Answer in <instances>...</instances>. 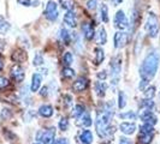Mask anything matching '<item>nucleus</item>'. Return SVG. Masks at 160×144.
Segmentation results:
<instances>
[{
  "label": "nucleus",
  "mask_w": 160,
  "mask_h": 144,
  "mask_svg": "<svg viewBox=\"0 0 160 144\" xmlns=\"http://www.w3.org/2000/svg\"><path fill=\"white\" fill-rule=\"evenodd\" d=\"M119 118L124 120H136V113L134 112V111H128V112L120 113Z\"/></svg>",
  "instance_id": "obj_30"
},
{
  "label": "nucleus",
  "mask_w": 160,
  "mask_h": 144,
  "mask_svg": "<svg viewBox=\"0 0 160 144\" xmlns=\"http://www.w3.org/2000/svg\"><path fill=\"white\" fill-rule=\"evenodd\" d=\"M144 28H146V31H147L149 37L155 39L158 36V34H159V19H158V17H157L155 13L151 12L148 15V18H147Z\"/></svg>",
  "instance_id": "obj_3"
},
{
  "label": "nucleus",
  "mask_w": 160,
  "mask_h": 144,
  "mask_svg": "<svg viewBox=\"0 0 160 144\" xmlns=\"http://www.w3.org/2000/svg\"><path fill=\"white\" fill-rule=\"evenodd\" d=\"M72 61H73V56H72L71 53L70 52L64 53V55H63V64L65 65V67H69L72 64Z\"/></svg>",
  "instance_id": "obj_33"
},
{
  "label": "nucleus",
  "mask_w": 160,
  "mask_h": 144,
  "mask_svg": "<svg viewBox=\"0 0 160 144\" xmlns=\"http://www.w3.org/2000/svg\"><path fill=\"white\" fill-rule=\"evenodd\" d=\"M58 126L59 128L62 130V131H66L68 128H69V120L66 119V118H63V119L59 120V124H58Z\"/></svg>",
  "instance_id": "obj_38"
},
{
  "label": "nucleus",
  "mask_w": 160,
  "mask_h": 144,
  "mask_svg": "<svg viewBox=\"0 0 160 144\" xmlns=\"http://www.w3.org/2000/svg\"><path fill=\"white\" fill-rule=\"evenodd\" d=\"M56 137V127H49L45 131H39L38 133V141H40L41 144H52L54 142Z\"/></svg>",
  "instance_id": "obj_4"
},
{
  "label": "nucleus",
  "mask_w": 160,
  "mask_h": 144,
  "mask_svg": "<svg viewBox=\"0 0 160 144\" xmlns=\"http://www.w3.org/2000/svg\"><path fill=\"white\" fill-rule=\"evenodd\" d=\"M159 63L160 56L158 52H152L146 56L143 61H142V64H141V67H140L141 79L146 80V82H149L151 79H153L157 71H158Z\"/></svg>",
  "instance_id": "obj_2"
},
{
  "label": "nucleus",
  "mask_w": 160,
  "mask_h": 144,
  "mask_svg": "<svg viewBox=\"0 0 160 144\" xmlns=\"http://www.w3.org/2000/svg\"><path fill=\"white\" fill-rule=\"evenodd\" d=\"M94 141L93 132L90 130H83L80 135V142L82 144H92Z\"/></svg>",
  "instance_id": "obj_16"
},
{
  "label": "nucleus",
  "mask_w": 160,
  "mask_h": 144,
  "mask_svg": "<svg viewBox=\"0 0 160 144\" xmlns=\"http://www.w3.org/2000/svg\"><path fill=\"white\" fill-rule=\"evenodd\" d=\"M94 52H95V59H94V63L95 65H100L102 61H104L105 59V52L102 48L100 47H96L94 49Z\"/></svg>",
  "instance_id": "obj_22"
},
{
  "label": "nucleus",
  "mask_w": 160,
  "mask_h": 144,
  "mask_svg": "<svg viewBox=\"0 0 160 144\" xmlns=\"http://www.w3.org/2000/svg\"><path fill=\"white\" fill-rule=\"evenodd\" d=\"M59 4L66 12L68 11H73V8H75V1L73 0H59Z\"/></svg>",
  "instance_id": "obj_24"
},
{
  "label": "nucleus",
  "mask_w": 160,
  "mask_h": 144,
  "mask_svg": "<svg viewBox=\"0 0 160 144\" xmlns=\"http://www.w3.org/2000/svg\"><path fill=\"white\" fill-rule=\"evenodd\" d=\"M5 46H6V43H5V41L0 40V53L4 50V48H5Z\"/></svg>",
  "instance_id": "obj_48"
},
{
  "label": "nucleus",
  "mask_w": 160,
  "mask_h": 144,
  "mask_svg": "<svg viewBox=\"0 0 160 144\" xmlns=\"http://www.w3.org/2000/svg\"><path fill=\"white\" fill-rule=\"evenodd\" d=\"M88 84H89V80L86 77H80V78H77V79L73 82L72 89L76 93H81V91H83V90H86V89L88 88Z\"/></svg>",
  "instance_id": "obj_12"
},
{
  "label": "nucleus",
  "mask_w": 160,
  "mask_h": 144,
  "mask_svg": "<svg viewBox=\"0 0 160 144\" xmlns=\"http://www.w3.org/2000/svg\"><path fill=\"white\" fill-rule=\"evenodd\" d=\"M96 42L99 45H105L107 42V34H106L105 28H100L99 29V31L96 34Z\"/></svg>",
  "instance_id": "obj_21"
},
{
  "label": "nucleus",
  "mask_w": 160,
  "mask_h": 144,
  "mask_svg": "<svg viewBox=\"0 0 160 144\" xmlns=\"http://www.w3.org/2000/svg\"><path fill=\"white\" fill-rule=\"evenodd\" d=\"M122 70V59L119 55L114 56L112 60H111V72H112V77H113V84L116 85L118 83V76Z\"/></svg>",
  "instance_id": "obj_7"
},
{
  "label": "nucleus",
  "mask_w": 160,
  "mask_h": 144,
  "mask_svg": "<svg viewBox=\"0 0 160 144\" xmlns=\"http://www.w3.org/2000/svg\"><path fill=\"white\" fill-rule=\"evenodd\" d=\"M154 101L153 100H149V98H143L142 101H141V103H140V107L141 108H143L146 111H152L153 108H154Z\"/></svg>",
  "instance_id": "obj_27"
},
{
  "label": "nucleus",
  "mask_w": 160,
  "mask_h": 144,
  "mask_svg": "<svg viewBox=\"0 0 160 144\" xmlns=\"http://www.w3.org/2000/svg\"><path fill=\"white\" fill-rule=\"evenodd\" d=\"M41 82H42V76L40 73H34L32 77V84H30V90L32 93H35L40 89Z\"/></svg>",
  "instance_id": "obj_17"
},
{
  "label": "nucleus",
  "mask_w": 160,
  "mask_h": 144,
  "mask_svg": "<svg viewBox=\"0 0 160 144\" xmlns=\"http://www.w3.org/2000/svg\"><path fill=\"white\" fill-rule=\"evenodd\" d=\"M64 23L70 26V28H75L77 25V17L75 15L73 11H68L64 15Z\"/></svg>",
  "instance_id": "obj_14"
},
{
  "label": "nucleus",
  "mask_w": 160,
  "mask_h": 144,
  "mask_svg": "<svg viewBox=\"0 0 160 144\" xmlns=\"http://www.w3.org/2000/svg\"><path fill=\"white\" fill-rule=\"evenodd\" d=\"M2 67H4V61H2V59L0 58V71L2 70Z\"/></svg>",
  "instance_id": "obj_50"
},
{
  "label": "nucleus",
  "mask_w": 160,
  "mask_h": 144,
  "mask_svg": "<svg viewBox=\"0 0 160 144\" xmlns=\"http://www.w3.org/2000/svg\"><path fill=\"white\" fill-rule=\"evenodd\" d=\"M140 118L143 121V124H149V125H153V126H154V125L157 124V121H158L157 115H155L152 111H143V112L141 113Z\"/></svg>",
  "instance_id": "obj_10"
},
{
  "label": "nucleus",
  "mask_w": 160,
  "mask_h": 144,
  "mask_svg": "<svg viewBox=\"0 0 160 144\" xmlns=\"http://www.w3.org/2000/svg\"><path fill=\"white\" fill-rule=\"evenodd\" d=\"M40 94H41V96H47L48 95V87H43V88L41 89Z\"/></svg>",
  "instance_id": "obj_47"
},
{
  "label": "nucleus",
  "mask_w": 160,
  "mask_h": 144,
  "mask_svg": "<svg viewBox=\"0 0 160 144\" xmlns=\"http://www.w3.org/2000/svg\"><path fill=\"white\" fill-rule=\"evenodd\" d=\"M119 144H134V143H132L131 139H129L128 137H120Z\"/></svg>",
  "instance_id": "obj_43"
},
{
  "label": "nucleus",
  "mask_w": 160,
  "mask_h": 144,
  "mask_svg": "<svg viewBox=\"0 0 160 144\" xmlns=\"http://www.w3.org/2000/svg\"><path fill=\"white\" fill-rule=\"evenodd\" d=\"M39 114L43 118H51L53 115V107L51 104H42L39 108Z\"/></svg>",
  "instance_id": "obj_19"
},
{
  "label": "nucleus",
  "mask_w": 160,
  "mask_h": 144,
  "mask_svg": "<svg viewBox=\"0 0 160 144\" xmlns=\"http://www.w3.org/2000/svg\"><path fill=\"white\" fill-rule=\"evenodd\" d=\"M114 115V107L112 101L105 103L102 109H99L95 119V128L99 137H105V131L111 125V120Z\"/></svg>",
  "instance_id": "obj_1"
},
{
  "label": "nucleus",
  "mask_w": 160,
  "mask_h": 144,
  "mask_svg": "<svg viewBox=\"0 0 160 144\" xmlns=\"http://www.w3.org/2000/svg\"><path fill=\"white\" fill-rule=\"evenodd\" d=\"M27 58H28V54H27V52H25L24 49H22V48H17V49L13 50V53L11 54L12 61L18 63V64L24 63V61L27 60Z\"/></svg>",
  "instance_id": "obj_11"
},
{
  "label": "nucleus",
  "mask_w": 160,
  "mask_h": 144,
  "mask_svg": "<svg viewBox=\"0 0 160 144\" xmlns=\"http://www.w3.org/2000/svg\"><path fill=\"white\" fill-rule=\"evenodd\" d=\"M153 139V133H140L138 141L141 144H149Z\"/></svg>",
  "instance_id": "obj_28"
},
{
  "label": "nucleus",
  "mask_w": 160,
  "mask_h": 144,
  "mask_svg": "<svg viewBox=\"0 0 160 144\" xmlns=\"http://www.w3.org/2000/svg\"><path fill=\"white\" fill-rule=\"evenodd\" d=\"M127 106V96L124 94V91H119L118 93V108L123 109Z\"/></svg>",
  "instance_id": "obj_31"
},
{
  "label": "nucleus",
  "mask_w": 160,
  "mask_h": 144,
  "mask_svg": "<svg viewBox=\"0 0 160 144\" xmlns=\"http://www.w3.org/2000/svg\"><path fill=\"white\" fill-rule=\"evenodd\" d=\"M4 136L6 137V139H8V141H10V142H13V141L16 139V136H15V135H13L11 131L6 130V128L4 130Z\"/></svg>",
  "instance_id": "obj_40"
},
{
  "label": "nucleus",
  "mask_w": 160,
  "mask_h": 144,
  "mask_svg": "<svg viewBox=\"0 0 160 144\" xmlns=\"http://www.w3.org/2000/svg\"><path fill=\"white\" fill-rule=\"evenodd\" d=\"M113 23H114V26H116L118 30H120V31L128 29L129 21H128V18H127V16H125V13H124V11L119 10V11L116 13V16L113 18Z\"/></svg>",
  "instance_id": "obj_5"
},
{
  "label": "nucleus",
  "mask_w": 160,
  "mask_h": 144,
  "mask_svg": "<svg viewBox=\"0 0 160 144\" xmlns=\"http://www.w3.org/2000/svg\"><path fill=\"white\" fill-rule=\"evenodd\" d=\"M111 2H112V5L117 6V5H119L120 2H123V0H111Z\"/></svg>",
  "instance_id": "obj_49"
},
{
  "label": "nucleus",
  "mask_w": 160,
  "mask_h": 144,
  "mask_svg": "<svg viewBox=\"0 0 160 144\" xmlns=\"http://www.w3.org/2000/svg\"><path fill=\"white\" fill-rule=\"evenodd\" d=\"M34 144H41V143H34Z\"/></svg>",
  "instance_id": "obj_51"
},
{
  "label": "nucleus",
  "mask_w": 160,
  "mask_h": 144,
  "mask_svg": "<svg viewBox=\"0 0 160 144\" xmlns=\"http://www.w3.org/2000/svg\"><path fill=\"white\" fill-rule=\"evenodd\" d=\"M43 64V56L41 54L40 52H38L35 56H34V60H32V65L34 66H41V65Z\"/></svg>",
  "instance_id": "obj_36"
},
{
  "label": "nucleus",
  "mask_w": 160,
  "mask_h": 144,
  "mask_svg": "<svg viewBox=\"0 0 160 144\" xmlns=\"http://www.w3.org/2000/svg\"><path fill=\"white\" fill-rule=\"evenodd\" d=\"M75 70L71 69V67H64L63 70H62V76L64 77V78H68V79H70L72 78L73 76H75Z\"/></svg>",
  "instance_id": "obj_32"
},
{
  "label": "nucleus",
  "mask_w": 160,
  "mask_h": 144,
  "mask_svg": "<svg viewBox=\"0 0 160 144\" xmlns=\"http://www.w3.org/2000/svg\"><path fill=\"white\" fill-rule=\"evenodd\" d=\"M144 94V98H149V100H152L154 95H155V87H147V88L144 89L143 91Z\"/></svg>",
  "instance_id": "obj_34"
},
{
  "label": "nucleus",
  "mask_w": 160,
  "mask_h": 144,
  "mask_svg": "<svg viewBox=\"0 0 160 144\" xmlns=\"http://www.w3.org/2000/svg\"><path fill=\"white\" fill-rule=\"evenodd\" d=\"M100 17L102 19L104 23H107L110 21V17H108V7L106 4H101L100 5Z\"/></svg>",
  "instance_id": "obj_23"
},
{
  "label": "nucleus",
  "mask_w": 160,
  "mask_h": 144,
  "mask_svg": "<svg viewBox=\"0 0 160 144\" xmlns=\"http://www.w3.org/2000/svg\"><path fill=\"white\" fill-rule=\"evenodd\" d=\"M96 5H98V0H88L87 1V7L89 10H95Z\"/></svg>",
  "instance_id": "obj_41"
},
{
  "label": "nucleus",
  "mask_w": 160,
  "mask_h": 144,
  "mask_svg": "<svg viewBox=\"0 0 160 144\" xmlns=\"http://www.w3.org/2000/svg\"><path fill=\"white\" fill-rule=\"evenodd\" d=\"M45 17L47 18L48 21H56L58 18V5L54 0H49L46 5V8H45Z\"/></svg>",
  "instance_id": "obj_6"
},
{
  "label": "nucleus",
  "mask_w": 160,
  "mask_h": 144,
  "mask_svg": "<svg viewBox=\"0 0 160 144\" xmlns=\"http://www.w3.org/2000/svg\"><path fill=\"white\" fill-rule=\"evenodd\" d=\"M94 88H95V91H96V94H98V96L102 97V96H105V94H106L107 84H106L105 82H96Z\"/></svg>",
  "instance_id": "obj_20"
},
{
  "label": "nucleus",
  "mask_w": 160,
  "mask_h": 144,
  "mask_svg": "<svg viewBox=\"0 0 160 144\" xmlns=\"http://www.w3.org/2000/svg\"><path fill=\"white\" fill-rule=\"evenodd\" d=\"M140 133H154V127L149 124H143L140 126Z\"/></svg>",
  "instance_id": "obj_35"
},
{
  "label": "nucleus",
  "mask_w": 160,
  "mask_h": 144,
  "mask_svg": "<svg viewBox=\"0 0 160 144\" xmlns=\"http://www.w3.org/2000/svg\"><path fill=\"white\" fill-rule=\"evenodd\" d=\"M119 130L124 135H132L136 130V125L134 122H122L119 125Z\"/></svg>",
  "instance_id": "obj_18"
},
{
  "label": "nucleus",
  "mask_w": 160,
  "mask_h": 144,
  "mask_svg": "<svg viewBox=\"0 0 160 144\" xmlns=\"http://www.w3.org/2000/svg\"><path fill=\"white\" fill-rule=\"evenodd\" d=\"M11 28V24L2 16H0V34H6Z\"/></svg>",
  "instance_id": "obj_26"
},
{
  "label": "nucleus",
  "mask_w": 160,
  "mask_h": 144,
  "mask_svg": "<svg viewBox=\"0 0 160 144\" xmlns=\"http://www.w3.org/2000/svg\"><path fill=\"white\" fill-rule=\"evenodd\" d=\"M11 77H12V79L16 80L17 83H21V82H23L24 78H25V72H24L23 67L21 66V65H13L12 67H11Z\"/></svg>",
  "instance_id": "obj_8"
},
{
  "label": "nucleus",
  "mask_w": 160,
  "mask_h": 144,
  "mask_svg": "<svg viewBox=\"0 0 160 144\" xmlns=\"http://www.w3.org/2000/svg\"><path fill=\"white\" fill-rule=\"evenodd\" d=\"M17 2L23 6H32V0H17Z\"/></svg>",
  "instance_id": "obj_44"
},
{
  "label": "nucleus",
  "mask_w": 160,
  "mask_h": 144,
  "mask_svg": "<svg viewBox=\"0 0 160 144\" xmlns=\"http://www.w3.org/2000/svg\"><path fill=\"white\" fill-rule=\"evenodd\" d=\"M83 113H84V107H83L82 104H76V106L73 107V109H72L71 114L73 118H80Z\"/></svg>",
  "instance_id": "obj_29"
},
{
  "label": "nucleus",
  "mask_w": 160,
  "mask_h": 144,
  "mask_svg": "<svg viewBox=\"0 0 160 144\" xmlns=\"http://www.w3.org/2000/svg\"><path fill=\"white\" fill-rule=\"evenodd\" d=\"M113 42H114V47L116 48L124 47L127 45V42H128V35L123 31H117L114 34Z\"/></svg>",
  "instance_id": "obj_9"
},
{
  "label": "nucleus",
  "mask_w": 160,
  "mask_h": 144,
  "mask_svg": "<svg viewBox=\"0 0 160 144\" xmlns=\"http://www.w3.org/2000/svg\"><path fill=\"white\" fill-rule=\"evenodd\" d=\"M77 119L78 120L76 121V125H77V126H81V127H89V126L93 124L90 115L86 112L83 113L80 118H77Z\"/></svg>",
  "instance_id": "obj_15"
},
{
  "label": "nucleus",
  "mask_w": 160,
  "mask_h": 144,
  "mask_svg": "<svg viewBox=\"0 0 160 144\" xmlns=\"http://www.w3.org/2000/svg\"><path fill=\"white\" fill-rule=\"evenodd\" d=\"M96 76H98V78H99V79H102V82H104V80L106 79V78H107V71L102 70V71L99 72V73H98Z\"/></svg>",
  "instance_id": "obj_42"
},
{
  "label": "nucleus",
  "mask_w": 160,
  "mask_h": 144,
  "mask_svg": "<svg viewBox=\"0 0 160 144\" xmlns=\"http://www.w3.org/2000/svg\"><path fill=\"white\" fill-rule=\"evenodd\" d=\"M10 85V80L6 78V77H2L0 76V90H4L6 89Z\"/></svg>",
  "instance_id": "obj_39"
},
{
  "label": "nucleus",
  "mask_w": 160,
  "mask_h": 144,
  "mask_svg": "<svg viewBox=\"0 0 160 144\" xmlns=\"http://www.w3.org/2000/svg\"><path fill=\"white\" fill-rule=\"evenodd\" d=\"M82 32L86 40L90 41L94 36H95V31H94V26L88 22H84L82 24Z\"/></svg>",
  "instance_id": "obj_13"
},
{
  "label": "nucleus",
  "mask_w": 160,
  "mask_h": 144,
  "mask_svg": "<svg viewBox=\"0 0 160 144\" xmlns=\"http://www.w3.org/2000/svg\"><path fill=\"white\" fill-rule=\"evenodd\" d=\"M59 36H60V39L62 41L64 42L66 46H69L70 45V42H71V36H70V32L68 31L66 29H60V31H59Z\"/></svg>",
  "instance_id": "obj_25"
},
{
  "label": "nucleus",
  "mask_w": 160,
  "mask_h": 144,
  "mask_svg": "<svg viewBox=\"0 0 160 144\" xmlns=\"http://www.w3.org/2000/svg\"><path fill=\"white\" fill-rule=\"evenodd\" d=\"M52 144H69V141L66 138H59V139L54 141Z\"/></svg>",
  "instance_id": "obj_45"
},
{
  "label": "nucleus",
  "mask_w": 160,
  "mask_h": 144,
  "mask_svg": "<svg viewBox=\"0 0 160 144\" xmlns=\"http://www.w3.org/2000/svg\"><path fill=\"white\" fill-rule=\"evenodd\" d=\"M147 85H148V82H146V80H143V79L140 82V89H141V90H143L144 91V89H146Z\"/></svg>",
  "instance_id": "obj_46"
},
{
  "label": "nucleus",
  "mask_w": 160,
  "mask_h": 144,
  "mask_svg": "<svg viewBox=\"0 0 160 144\" xmlns=\"http://www.w3.org/2000/svg\"><path fill=\"white\" fill-rule=\"evenodd\" d=\"M12 117V111L8 109V108H4L1 109V113H0V118L2 120H8Z\"/></svg>",
  "instance_id": "obj_37"
}]
</instances>
